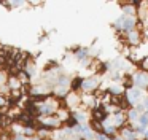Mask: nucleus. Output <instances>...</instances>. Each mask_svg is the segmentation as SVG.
Returning <instances> with one entry per match:
<instances>
[{"label":"nucleus","instance_id":"obj_1","mask_svg":"<svg viewBox=\"0 0 148 140\" xmlns=\"http://www.w3.org/2000/svg\"><path fill=\"white\" fill-rule=\"evenodd\" d=\"M126 97L129 99V102H131L132 105H137L138 100H142V97H143V92H142V89H138V88H132V89H129V91L126 92Z\"/></svg>","mask_w":148,"mask_h":140},{"label":"nucleus","instance_id":"obj_2","mask_svg":"<svg viewBox=\"0 0 148 140\" xmlns=\"http://www.w3.org/2000/svg\"><path fill=\"white\" fill-rule=\"evenodd\" d=\"M97 86H99V80L97 78H86L83 83V91H86L88 94H92L94 91L97 89Z\"/></svg>","mask_w":148,"mask_h":140},{"label":"nucleus","instance_id":"obj_3","mask_svg":"<svg viewBox=\"0 0 148 140\" xmlns=\"http://www.w3.org/2000/svg\"><path fill=\"white\" fill-rule=\"evenodd\" d=\"M134 83H135V88H148V75L145 72H138L137 75L134 76Z\"/></svg>","mask_w":148,"mask_h":140},{"label":"nucleus","instance_id":"obj_4","mask_svg":"<svg viewBox=\"0 0 148 140\" xmlns=\"http://www.w3.org/2000/svg\"><path fill=\"white\" fill-rule=\"evenodd\" d=\"M69 107H77V105H83V100L78 95V92H69V95L65 97Z\"/></svg>","mask_w":148,"mask_h":140},{"label":"nucleus","instance_id":"obj_5","mask_svg":"<svg viewBox=\"0 0 148 140\" xmlns=\"http://www.w3.org/2000/svg\"><path fill=\"white\" fill-rule=\"evenodd\" d=\"M126 124H127V115H124L123 111L113 115V126L123 127V126H126Z\"/></svg>","mask_w":148,"mask_h":140},{"label":"nucleus","instance_id":"obj_6","mask_svg":"<svg viewBox=\"0 0 148 140\" xmlns=\"http://www.w3.org/2000/svg\"><path fill=\"white\" fill-rule=\"evenodd\" d=\"M83 83H84V78H81V76H75V78H72L70 91L77 92V91H80V89H83Z\"/></svg>","mask_w":148,"mask_h":140},{"label":"nucleus","instance_id":"obj_7","mask_svg":"<svg viewBox=\"0 0 148 140\" xmlns=\"http://www.w3.org/2000/svg\"><path fill=\"white\" fill-rule=\"evenodd\" d=\"M89 129L92 130V132H96V134H103V130H105V126H103L100 121H96V119H91L89 121Z\"/></svg>","mask_w":148,"mask_h":140},{"label":"nucleus","instance_id":"obj_8","mask_svg":"<svg viewBox=\"0 0 148 140\" xmlns=\"http://www.w3.org/2000/svg\"><path fill=\"white\" fill-rule=\"evenodd\" d=\"M121 84H123V88L127 89V91H129V89H132V88H135L134 76L129 75V73H127V75H124V76H123V80H121Z\"/></svg>","mask_w":148,"mask_h":140},{"label":"nucleus","instance_id":"obj_9","mask_svg":"<svg viewBox=\"0 0 148 140\" xmlns=\"http://www.w3.org/2000/svg\"><path fill=\"white\" fill-rule=\"evenodd\" d=\"M8 88L11 89V91H16V89H21L23 88V83L19 81V78H18V76H13L11 75L10 78H8Z\"/></svg>","mask_w":148,"mask_h":140},{"label":"nucleus","instance_id":"obj_10","mask_svg":"<svg viewBox=\"0 0 148 140\" xmlns=\"http://www.w3.org/2000/svg\"><path fill=\"white\" fill-rule=\"evenodd\" d=\"M35 67H37V65H35V62H34V59H29V60L26 62V65H24V70H26V72L29 73L30 76H32V75H35V72H37Z\"/></svg>","mask_w":148,"mask_h":140},{"label":"nucleus","instance_id":"obj_11","mask_svg":"<svg viewBox=\"0 0 148 140\" xmlns=\"http://www.w3.org/2000/svg\"><path fill=\"white\" fill-rule=\"evenodd\" d=\"M70 81L72 80H69L65 75H59L58 76V86L59 88H69V86H70Z\"/></svg>","mask_w":148,"mask_h":140},{"label":"nucleus","instance_id":"obj_12","mask_svg":"<svg viewBox=\"0 0 148 140\" xmlns=\"http://www.w3.org/2000/svg\"><path fill=\"white\" fill-rule=\"evenodd\" d=\"M88 54H89V51H88L86 48H80V49L77 51V54H75V57H77L78 60H81V62H83V60L88 59Z\"/></svg>","mask_w":148,"mask_h":140},{"label":"nucleus","instance_id":"obj_13","mask_svg":"<svg viewBox=\"0 0 148 140\" xmlns=\"http://www.w3.org/2000/svg\"><path fill=\"white\" fill-rule=\"evenodd\" d=\"M138 118H140V113H138L135 108H131V110L127 111V121H129V123H132V121H137Z\"/></svg>","mask_w":148,"mask_h":140},{"label":"nucleus","instance_id":"obj_14","mask_svg":"<svg viewBox=\"0 0 148 140\" xmlns=\"http://www.w3.org/2000/svg\"><path fill=\"white\" fill-rule=\"evenodd\" d=\"M58 67H59V64L56 62V60H48V62H46V65L43 67V72L48 73V72H51V70L58 69Z\"/></svg>","mask_w":148,"mask_h":140},{"label":"nucleus","instance_id":"obj_15","mask_svg":"<svg viewBox=\"0 0 148 140\" xmlns=\"http://www.w3.org/2000/svg\"><path fill=\"white\" fill-rule=\"evenodd\" d=\"M107 137H113L116 134V126H105V130H103Z\"/></svg>","mask_w":148,"mask_h":140},{"label":"nucleus","instance_id":"obj_16","mask_svg":"<svg viewBox=\"0 0 148 140\" xmlns=\"http://www.w3.org/2000/svg\"><path fill=\"white\" fill-rule=\"evenodd\" d=\"M75 118H77V121H78V124L80 123H86V113H83V111H77V113L73 115Z\"/></svg>","mask_w":148,"mask_h":140},{"label":"nucleus","instance_id":"obj_17","mask_svg":"<svg viewBox=\"0 0 148 140\" xmlns=\"http://www.w3.org/2000/svg\"><path fill=\"white\" fill-rule=\"evenodd\" d=\"M123 11H124L126 14H134V13H135V6L132 5V0H131V3H129V5L123 6Z\"/></svg>","mask_w":148,"mask_h":140},{"label":"nucleus","instance_id":"obj_18","mask_svg":"<svg viewBox=\"0 0 148 140\" xmlns=\"http://www.w3.org/2000/svg\"><path fill=\"white\" fill-rule=\"evenodd\" d=\"M138 124L143 126V127L148 126V111H147V113H143V115H140V118H138Z\"/></svg>","mask_w":148,"mask_h":140},{"label":"nucleus","instance_id":"obj_19","mask_svg":"<svg viewBox=\"0 0 148 140\" xmlns=\"http://www.w3.org/2000/svg\"><path fill=\"white\" fill-rule=\"evenodd\" d=\"M35 132H37V130H35V129H32V127H24V135H26V137H29V135L32 137Z\"/></svg>","mask_w":148,"mask_h":140},{"label":"nucleus","instance_id":"obj_20","mask_svg":"<svg viewBox=\"0 0 148 140\" xmlns=\"http://www.w3.org/2000/svg\"><path fill=\"white\" fill-rule=\"evenodd\" d=\"M5 83H8L7 73H5V72H0V86H3Z\"/></svg>","mask_w":148,"mask_h":140},{"label":"nucleus","instance_id":"obj_21","mask_svg":"<svg viewBox=\"0 0 148 140\" xmlns=\"http://www.w3.org/2000/svg\"><path fill=\"white\" fill-rule=\"evenodd\" d=\"M138 67H140L142 72H148V57H147V59H145V60H143V62H142Z\"/></svg>","mask_w":148,"mask_h":140},{"label":"nucleus","instance_id":"obj_22","mask_svg":"<svg viewBox=\"0 0 148 140\" xmlns=\"http://www.w3.org/2000/svg\"><path fill=\"white\" fill-rule=\"evenodd\" d=\"M10 3H11V6H23L26 2H10Z\"/></svg>","mask_w":148,"mask_h":140},{"label":"nucleus","instance_id":"obj_23","mask_svg":"<svg viewBox=\"0 0 148 140\" xmlns=\"http://www.w3.org/2000/svg\"><path fill=\"white\" fill-rule=\"evenodd\" d=\"M145 140H148V129H147V132H145Z\"/></svg>","mask_w":148,"mask_h":140},{"label":"nucleus","instance_id":"obj_24","mask_svg":"<svg viewBox=\"0 0 148 140\" xmlns=\"http://www.w3.org/2000/svg\"><path fill=\"white\" fill-rule=\"evenodd\" d=\"M113 140H124L123 137H118V139H113Z\"/></svg>","mask_w":148,"mask_h":140},{"label":"nucleus","instance_id":"obj_25","mask_svg":"<svg viewBox=\"0 0 148 140\" xmlns=\"http://www.w3.org/2000/svg\"><path fill=\"white\" fill-rule=\"evenodd\" d=\"M80 140H86V139H84V137H81V139H80Z\"/></svg>","mask_w":148,"mask_h":140},{"label":"nucleus","instance_id":"obj_26","mask_svg":"<svg viewBox=\"0 0 148 140\" xmlns=\"http://www.w3.org/2000/svg\"><path fill=\"white\" fill-rule=\"evenodd\" d=\"M147 92H148V88H147Z\"/></svg>","mask_w":148,"mask_h":140},{"label":"nucleus","instance_id":"obj_27","mask_svg":"<svg viewBox=\"0 0 148 140\" xmlns=\"http://www.w3.org/2000/svg\"><path fill=\"white\" fill-rule=\"evenodd\" d=\"M147 6H148V5H147Z\"/></svg>","mask_w":148,"mask_h":140}]
</instances>
